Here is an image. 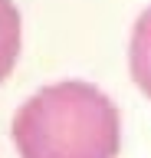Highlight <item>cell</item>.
<instances>
[{
	"mask_svg": "<svg viewBox=\"0 0 151 158\" xmlns=\"http://www.w3.org/2000/svg\"><path fill=\"white\" fill-rule=\"evenodd\" d=\"M20 59V10L13 0H0V82Z\"/></svg>",
	"mask_w": 151,
	"mask_h": 158,
	"instance_id": "3957f363",
	"label": "cell"
},
{
	"mask_svg": "<svg viewBox=\"0 0 151 158\" xmlns=\"http://www.w3.org/2000/svg\"><path fill=\"white\" fill-rule=\"evenodd\" d=\"M13 145L20 158H118V106L82 79L43 86L13 115Z\"/></svg>",
	"mask_w": 151,
	"mask_h": 158,
	"instance_id": "6da1fadb",
	"label": "cell"
},
{
	"mask_svg": "<svg viewBox=\"0 0 151 158\" xmlns=\"http://www.w3.org/2000/svg\"><path fill=\"white\" fill-rule=\"evenodd\" d=\"M128 69L135 86L151 99V7L141 10V17L131 27V43H128Z\"/></svg>",
	"mask_w": 151,
	"mask_h": 158,
	"instance_id": "7a4b0ae2",
	"label": "cell"
}]
</instances>
